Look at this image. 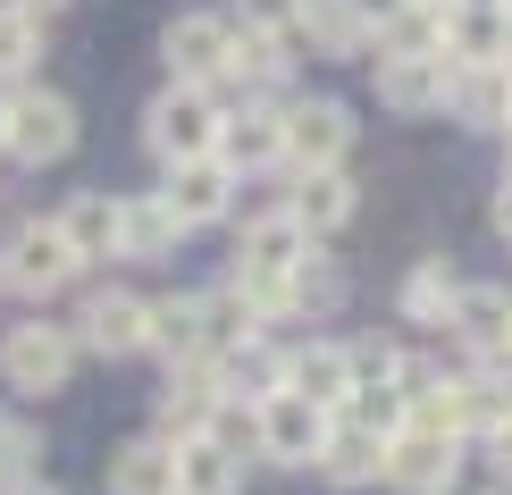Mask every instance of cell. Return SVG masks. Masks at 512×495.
Segmentation results:
<instances>
[{"label": "cell", "mask_w": 512, "mask_h": 495, "mask_svg": "<svg viewBox=\"0 0 512 495\" xmlns=\"http://www.w3.org/2000/svg\"><path fill=\"white\" fill-rule=\"evenodd\" d=\"M76 143H84V110L59 84H17V93H0V160L9 168H59V160H76Z\"/></svg>", "instance_id": "6da1fadb"}, {"label": "cell", "mask_w": 512, "mask_h": 495, "mask_svg": "<svg viewBox=\"0 0 512 495\" xmlns=\"http://www.w3.org/2000/svg\"><path fill=\"white\" fill-rule=\"evenodd\" d=\"M76 361H84V353H76L68 319H51V311H26L17 328H0V386H9V403L68 395Z\"/></svg>", "instance_id": "7a4b0ae2"}, {"label": "cell", "mask_w": 512, "mask_h": 495, "mask_svg": "<svg viewBox=\"0 0 512 495\" xmlns=\"http://www.w3.org/2000/svg\"><path fill=\"white\" fill-rule=\"evenodd\" d=\"M219 126H227V101L210 84H160L143 101V152L160 168H185V160H210L219 152Z\"/></svg>", "instance_id": "3957f363"}, {"label": "cell", "mask_w": 512, "mask_h": 495, "mask_svg": "<svg viewBox=\"0 0 512 495\" xmlns=\"http://www.w3.org/2000/svg\"><path fill=\"white\" fill-rule=\"evenodd\" d=\"M76 277H84V261L68 252V235L42 219V210H34V219H17L9 235H0V294H17L26 311H42L51 294H68Z\"/></svg>", "instance_id": "277c9868"}, {"label": "cell", "mask_w": 512, "mask_h": 495, "mask_svg": "<svg viewBox=\"0 0 512 495\" xmlns=\"http://www.w3.org/2000/svg\"><path fill=\"white\" fill-rule=\"evenodd\" d=\"M143 328H152V294H135V286H84L68 311L76 353H93V361H135Z\"/></svg>", "instance_id": "5b68a950"}, {"label": "cell", "mask_w": 512, "mask_h": 495, "mask_svg": "<svg viewBox=\"0 0 512 495\" xmlns=\"http://www.w3.org/2000/svg\"><path fill=\"white\" fill-rule=\"evenodd\" d=\"M227 51H236V17H227V9H177V17L160 26V68H168V84H210V93H219Z\"/></svg>", "instance_id": "8992f818"}, {"label": "cell", "mask_w": 512, "mask_h": 495, "mask_svg": "<svg viewBox=\"0 0 512 495\" xmlns=\"http://www.w3.org/2000/svg\"><path fill=\"white\" fill-rule=\"evenodd\" d=\"M319 445H328V412H311L303 395L277 386L269 403H252V462H269V470H311Z\"/></svg>", "instance_id": "52a82bcc"}, {"label": "cell", "mask_w": 512, "mask_h": 495, "mask_svg": "<svg viewBox=\"0 0 512 495\" xmlns=\"http://www.w3.org/2000/svg\"><path fill=\"white\" fill-rule=\"evenodd\" d=\"M210 160H219L236 185L261 177V168H286V101H244V110H227Z\"/></svg>", "instance_id": "ba28073f"}, {"label": "cell", "mask_w": 512, "mask_h": 495, "mask_svg": "<svg viewBox=\"0 0 512 495\" xmlns=\"http://www.w3.org/2000/svg\"><path fill=\"white\" fill-rule=\"evenodd\" d=\"M353 152V110L345 101H286V168L319 177V168H345Z\"/></svg>", "instance_id": "9c48e42d"}, {"label": "cell", "mask_w": 512, "mask_h": 495, "mask_svg": "<svg viewBox=\"0 0 512 495\" xmlns=\"http://www.w3.org/2000/svg\"><path fill=\"white\" fill-rule=\"evenodd\" d=\"M303 261H311V235L286 219V202H277V210H252L236 227V269L227 277H277V286H286Z\"/></svg>", "instance_id": "30bf717a"}, {"label": "cell", "mask_w": 512, "mask_h": 495, "mask_svg": "<svg viewBox=\"0 0 512 495\" xmlns=\"http://www.w3.org/2000/svg\"><path fill=\"white\" fill-rule=\"evenodd\" d=\"M160 210L177 219L185 235L194 227H219L227 210H236V177H227L219 160H185V168H160Z\"/></svg>", "instance_id": "8fae6325"}, {"label": "cell", "mask_w": 512, "mask_h": 495, "mask_svg": "<svg viewBox=\"0 0 512 495\" xmlns=\"http://www.w3.org/2000/svg\"><path fill=\"white\" fill-rule=\"evenodd\" d=\"M143 353H152L160 370H202V361H210L202 294H152V328H143Z\"/></svg>", "instance_id": "7c38bea8"}, {"label": "cell", "mask_w": 512, "mask_h": 495, "mask_svg": "<svg viewBox=\"0 0 512 495\" xmlns=\"http://www.w3.org/2000/svg\"><path fill=\"white\" fill-rule=\"evenodd\" d=\"M286 395H303L311 412H345V395H353V353L336 336H311V344H286Z\"/></svg>", "instance_id": "4fadbf2b"}, {"label": "cell", "mask_w": 512, "mask_h": 495, "mask_svg": "<svg viewBox=\"0 0 512 495\" xmlns=\"http://www.w3.org/2000/svg\"><path fill=\"white\" fill-rule=\"evenodd\" d=\"M445 59L454 68H504L512 59V9L504 0H462L445 17Z\"/></svg>", "instance_id": "5bb4252c"}, {"label": "cell", "mask_w": 512, "mask_h": 495, "mask_svg": "<svg viewBox=\"0 0 512 495\" xmlns=\"http://www.w3.org/2000/svg\"><path fill=\"white\" fill-rule=\"evenodd\" d=\"M51 227L68 235V252H76L84 269H93V261H118V193H110V185H76L68 202L51 210Z\"/></svg>", "instance_id": "9a60e30c"}, {"label": "cell", "mask_w": 512, "mask_h": 495, "mask_svg": "<svg viewBox=\"0 0 512 495\" xmlns=\"http://www.w3.org/2000/svg\"><path fill=\"white\" fill-rule=\"evenodd\" d=\"M210 412H219V378H210V361H202V370H168V386H160L152 428H143V437L185 445V437H202V428H210Z\"/></svg>", "instance_id": "2e32d148"}, {"label": "cell", "mask_w": 512, "mask_h": 495, "mask_svg": "<svg viewBox=\"0 0 512 495\" xmlns=\"http://www.w3.org/2000/svg\"><path fill=\"white\" fill-rule=\"evenodd\" d=\"M370 26H378L370 0H303L294 34L311 42V59H370Z\"/></svg>", "instance_id": "e0dca14e"}, {"label": "cell", "mask_w": 512, "mask_h": 495, "mask_svg": "<svg viewBox=\"0 0 512 495\" xmlns=\"http://www.w3.org/2000/svg\"><path fill=\"white\" fill-rule=\"evenodd\" d=\"M445 328H454L462 353H479L487 370H496L504 344H512V294H504V286H462V303H454V319H445Z\"/></svg>", "instance_id": "ac0fdd59"}, {"label": "cell", "mask_w": 512, "mask_h": 495, "mask_svg": "<svg viewBox=\"0 0 512 495\" xmlns=\"http://www.w3.org/2000/svg\"><path fill=\"white\" fill-rule=\"evenodd\" d=\"M445 110L471 135H504L512 126V68H454L445 76Z\"/></svg>", "instance_id": "d6986e66"}, {"label": "cell", "mask_w": 512, "mask_h": 495, "mask_svg": "<svg viewBox=\"0 0 512 495\" xmlns=\"http://www.w3.org/2000/svg\"><path fill=\"white\" fill-rule=\"evenodd\" d=\"M370 76H378V101H387L395 118H429V110H445L454 59H370Z\"/></svg>", "instance_id": "ffe728a7"}, {"label": "cell", "mask_w": 512, "mask_h": 495, "mask_svg": "<svg viewBox=\"0 0 512 495\" xmlns=\"http://www.w3.org/2000/svg\"><path fill=\"white\" fill-rule=\"evenodd\" d=\"M236 84L244 101H286V34H244L236 26V51H227V76H219V101Z\"/></svg>", "instance_id": "44dd1931"}, {"label": "cell", "mask_w": 512, "mask_h": 495, "mask_svg": "<svg viewBox=\"0 0 512 495\" xmlns=\"http://www.w3.org/2000/svg\"><path fill=\"white\" fill-rule=\"evenodd\" d=\"M101 487H110V495H177V445H160V437H126V445H110Z\"/></svg>", "instance_id": "7402d4cb"}, {"label": "cell", "mask_w": 512, "mask_h": 495, "mask_svg": "<svg viewBox=\"0 0 512 495\" xmlns=\"http://www.w3.org/2000/svg\"><path fill=\"white\" fill-rule=\"evenodd\" d=\"M462 445L454 437H429V428H403V437H387V487L395 495H437L445 470H454Z\"/></svg>", "instance_id": "603a6c76"}, {"label": "cell", "mask_w": 512, "mask_h": 495, "mask_svg": "<svg viewBox=\"0 0 512 495\" xmlns=\"http://www.w3.org/2000/svg\"><path fill=\"white\" fill-rule=\"evenodd\" d=\"M319 479L328 487H370V479H387V437H370V428H353L345 412L328 420V445H319Z\"/></svg>", "instance_id": "cb8c5ba5"}, {"label": "cell", "mask_w": 512, "mask_h": 495, "mask_svg": "<svg viewBox=\"0 0 512 495\" xmlns=\"http://www.w3.org/2000/svg\"><path fill=\"white\" fill-rule=\"evenodd\" d=\"M462 286H471V277L445 261V252H429V261H412V269H403L395 311L412 319V328H445V319H454V303H462Z\"/></svg>", "instance_id": "d4e9b609"}, {"label": "cell", "mask_w": 512, "mask_h": 495, "mask_svg": "<svg viewBox=\"0 0 512 495\" xmlns=\"http://www.w3.org/2000/svg\"><path fill=\"white\" fill-rule=\"evenodd\" d=\"M353 202H361V185L345 177V168H319V177H294V193H286V219H294V227H303L311 244H319V235H336V227L353 219Z\"/></svg>", "instance_id": "484cf974"}, {"label": "cell", "mask_w": 512, "mask_h": 495, "mask_svg": "<svg viewBox=\"0 0 512 495\" xmlns=\"http://www.w3.org/2000/svg\"><path fill=\"white\" fill-rule=\"evenodd\" d=\"M185 227L160 210V193H118V261H177Z\"/></svg>", "instance_id": "4316f807"}, {"label": "cell", "mask_w": 512, "mask_h": 495, "mask_svg": "<svg viewBox=\"0 0 512 495\" xmlns=\"http://www.w3.org/2000/svg\"><path fill=\"white\" fill-rule=\"evenodd\" d=\"M370 59H445V17L412 9V0H387L370 26Z\"/></svg>", "instance_id": "83f0119b"}, {"label": "cell", "mask_w": 512, "mask_h": 495, "mask_svg": "<svg viewBox=\"0 0 512 495\" xmlns=\"http://www.w3.org/2000/svg\"><path fill=\"white\" fill-rule=\"evenodd\" d=\"M244 454H227L219 437H185L177 445V495H244Z\"/></svg>", "instance_id": "f1b7e54d"}, {"label": "cell", "mask_w": 512, "mask_h": 495, "mask_svg": "<svg viewBox=\"0 0 512 495\" xmlns=\"http://www.w3.org/2000/svg\"><path fill=\"white\" fill-rule=\"evenodd\" d=\"M42 454H51V437H42V420L26 403H0V495L42 479Z\"/></svg>", "instance_id": "f546056e"}, {"label": "cell", "mask_w": 512, "mask_h": 495, "mask_svg": "<svg viewBox=\"0 0 512 495\" xmlns=\"http://www.w3.org/2000/svg\"><path fill=\"white\" fill-rule=\"evenodd\" d=\"M42 51H51V26L0 0V93H17V84H34V59H42Z\"/></svg>", "instance_id": "4dcf8cb0"}, {"label": "cell", "mask_w": 512, "mask_h": 495, "mask_svg": "<svg viewBox=\"0 0 512 495\" xmlns=\"http://www.w3.org/2000/svg\"><path fill=\"white\" fill-rule=\"evenodd\" d=\"M345 294H353V277L345 269H336V261H319V252H311V261L303 269H294V319H328V311H345Z\"/></svg>", "instance_id": "1f68e13d"}, {"label": "cell", "mask_w": 512, "mask_h": 495, "mask_svg": "<svg viewBox=\"0 0 512 495\" xmlns=\"http://www.w3.org/2000/svg\"><path fill=\"white\" fill-rule=\"evenodd\" d=\"M437 495H512V479H504L487 454H454V470H445Z\"/></svg>", "instance_id": "d6a6232c"}, {"label": "cell", "mask_w": 512, "mask_h": 495, "mask_svg": "<svg viewBox=\"0 0 512 495\" xmlns=\"http://www.w3.org/2000/svg\"><path fill=\"white\" fill-rule=\"evenodd\" d=\"M236 26L244 34H294L303 26V0H236Z\"/></svg>", "instance_id": "836d02e7"}, {"label": "cell", "mask_w": 512, "mask_h": 495, "mask_svg": "<svg viewBox=\"0 0 512 495\" xmlns=\"http://www.w3.org/2000/svg\"><path fill=\"white\" fill-rule=\"evenodd\" d=\"M487 462H496V470H504V479H512V412H504L496 428H487Z\"/></svg>", "instance_id": "e575fe53"}, {"label": "cell", "mask_w": 512, "mask_h": 495, "mask_svg": "<svg viewBox=\"0 0 512 495\" xmlns=\"http://www.w3.org/2000/svg\"><path fill=\"white\" fill-rule=\"evenodd\" d=\"M9 9H26V17H42V26H51V17L68 9V0H9Z\"/></svg>", "instance_id": "d590c367"}, {"label": "cell", "mask_w": 512, "mask_h": 495, "mask_svg": "<svg viewBox=\"0 0 512 495\" xmlns=\"http://www.w3.org/2000/svg\"><path fill=\"white\" fill-rule=\"evenodd\" d=\"M496 235H512V177H504V193H496Z\"/></svg>", "instance_id": "8d00e7d4"}, {"label": "cell", "mask_w": 512, "mask_h": 495, "mask_svg": "<svg viewBox=\"0 0 512 495\" xmlns=\"http://www.w3.org/2000/svg\"><path fill=\"white\" fill-rule=\"evenodd\" d=\"M9 495H68V487H51V479H26V487H9Z\"/></svg>", "instance_id": "74e56055"}, {"label": "cell", "mask_w": 512, "mask_h": 495, "mask_svg": "<svg viewBox=\"0 0 512 495\" xmlns=\"http://www.w3.org/2000/svg\"><path fill=\"white\" fill-rule=\"evenodd\" d=\"M412 9H429V17H454V9H462V0H412Z\"/></svg>", "instance_id": "f35d334b"}, {"label": "cell", "mask_w": 512, "mask_h": 495, "mask_svg": "<svg viewBox=\"0 0 512 495\" xmlns=\"http://www.w3.org/2000/svg\"><path fill=\"white\" fill-rule=\"evenodd\" d=\"M504 361H512V344H504Z\"/></svg>", "instance_id": "ab89813d"}, {"label": "cell", "mask_w": 512, "mask_h": 495, "mask_svg": "<svg viewBox=\"0 0 512 495\" xmlns=\"http://www.w3.org/2000/svg\"><path fill=\"white\" fill-rule=\"evenodd\" d=\"M504 143H512V126H504Z\"/></svg>", "instance_id": "60d3db41"}, {"label": "cell", "mask_w": 512, "mask_h": 495, "mask_svg": "<svg viewBox=\"0 0 512 495\" xmlns=\"http://www.w3.org/2000/svg\"><path fill=\"white\" fill-rule=\"evenodd\" d=\"M504 9H512V0H504Z\"/></svg>", "instance_id": "b9f144b4"}]
</instances>
